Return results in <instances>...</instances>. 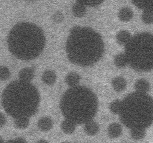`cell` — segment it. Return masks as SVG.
<instances>
[{
  "instance_id": "cell-1",
  "label": "cell",
  "mask_w": 153,
  "mask_h": 143,
  "mask_svg": "<svg viewBox=\"0 0 153 143\" xmlns=\"http://www.w3.org/2000/svg\"><path fill=\"white\" fill-rule=\"evenodd\" d=\"M66 52L73 64L90 66L102 57L104 43L101 36L92 29L76 26L71 29L67 38Z\"/></svg>"
},
{
  "instance_id": "cell-2",
  "label": "cell",
  "mask_w": 153,
  "mask_h": 143,
  "mask_svg": "<svg viewBox=\"0 0 153 143\" xmlns=\"http://www.w3.org/2000/svg\"><path fill=\"white\" fill-rule=\"evenodd\" d=\"M40 95L37 88L30 82L14 81L4 89L1 103L6 113L12 117H30L37 111Z\"/></svg>"
},
{
  "instance_id": "cell-3",
  "label": "cell",
  "mask_w": 153,
  "mask_h": 143,
  "mask_svg": "<svg viewBox=\"0 0 153 143\" xmlns=\"http://www.w3.org/2000/svg\"><path fill=\"white\" fill-rule=\"evenodd\" d=\"M45 36L43 30L35 24L21 22L16 24L7 36L10 52L21 60L36 58L43 51Z\"/></svg>"
},
{
  "instance_id": "cell-4",
  "label": "cell",
  "mask_w": 153,
  "mask_h": 143,
  "mask_svg": "<svg viewBox=\"0 0 153 143\" xmlns=\"http://www.w3.org/2000/svg\"><path fill=\"white\" fill-rule=\"evenodd\" d=\"M60 108L65 119L76 125L84 124L95 116L98 101L91 89L77 85L65 92L60 100Z\"/></svg>"
},
{
  "instance_id": "cell-5",
  "label": "cell",
  "mask_w": 153,
  "mask_h": 143,
  "mask_svg": "<svg viewBox=\"0 0 153 143\" xmlns=\"http://www.w3.org/2000/svg\"><path fill=\"white\" fill-rule=\"evenodd\" d=\"M118 114L121 122L130 129L149 128L153 120L152 98L147 93H131L121 101Z\"/></svg>"
},
{
  "instance_id": "cell-6",
  "label": "cell",
  "mask_w": 153,
  "mask_h": 143,
  "mask_svg": "<svg viewBox=\"0 0 153 143\" xmlns=\"http://www.w3.org/2000/svg\"><path fill=\"white\" fill-rule=\"evenodd\" d=\"M128 63L138 72H149L153 67L152 35L147 32L131 36L125 45Z\"/></svg>"
},
{
  "instance_id": "cell-7",
  "label": "cell",
  "mask_w": 153,
  "mask_h": 143,
  "mask_svg": "<svg viewBox=\"0 0 153 143\" xmlns=\"http://www.w3.org/2000/svg\"><path fill=\"white\" fill-rule=\"evenodd\" d=\"M122 132V126L118 123H112L108 127V135L110 138H117L121 136Z\"/></svg>"
},
{
  "instance_id": "cell-8",
  "label": "cell",
  "mask_w": 153,
  "mask_h": 143,
  "mask_svg": "<svg viewBox=\"0 0 153 143\" xmlns=\"http://www.w3.org/2000/svg\"><path fill=\"white\" fill-rule=\"evenodd\" d=\"M111 84L113 89L117 92H122L127 87V81L122 76H117L112 79Z\"/></svg>"
},
{
  "instance_id": "cell-9",
  "label": "cell",
  "mask_w": 153,
  "mask_h": 143,
  "mask_svg": "<svg viewBox=\"0 0 153 143\" xmlns=\"http://www.w3.org/2000/svg\"><path fill=\"white\" fill-rule=\"evenodd\" d=\"M84 129L87 135L94 136L99 131V126L96 122L90 120L84 123Z\"/></svg>"
},
{
  "instance_id": "cell-10",
  "label": "cell",
  "mask_w": 153,
  "mask_h": 143,
  "mask_svg": "<svg viewBox=\"0 0 153 143\" xmlns=\"http://www.w3.org/2000/svg\"><path fill=\"white\" fill-rule=\"evenodd\" d=\"M34 77V70L30 67H25L19 72V79L24 82H30Z\"/></svg>"
},
{
  "instance_id": "cell-11",
  "label": "cell",
  "mask_w": 153,
  "mask_h": 143,
  "mask_svg": "<svg viewBox=\"0 0 153 143\" xmlns=\"http://www.w3.org/2000/svg\"><path fill=\"white\" fill-rule=\"evenodd\" d=\"M37 125L39 130L43 132H47L52 129L53 122L50 117L45 116L39 119Z\"/></svg>"
},
{
  "instance_id": "cell-12",
  "label": "cell",
  "mask_w": 153,
  "mask_h": 143,
  "mask_svg": "<svg viewBox=\"0 0 153 143\" xmlns=\"http://www.w3.org/2000/svg\"><path fill=\"white\" fill-rule=\"evenodd\" d=\"M134 88L136 92L147 93L150 89V84L147 80L145 79H139L135 82Z\"/></svg>"
},
{
  "instance_id": "cell-13",
  "label": "cell",
  "mask_w": 153,
  "mask_h": 143,
  "mask_svg": "<svg viewBox=\"0 0 153 143\" xmlns=\"http://www.w3.org/2000/svg\"><path fill=\"white\" fill-rule=\"evenodd\" d=\"M42 82L47 85H53L57 80V75L54 71L51 70H47L42 74Z\"/></svg>"
},
{
  "instance_id": "cell-14",
  "label": "cell",
  "mask_w": 153,
  "mask_h": 143,
  "mask_svg": "<svg viewBox=\"0 0 153 143\" xmlns=\"http://www.w3.org/2000/svg\"><path fill=\"white\" fill-rule=\"evenodd\" d=\"M80 80V75L78 73L74 72H69L65 77V82L70 87H73L78 85Z\"/></svg>"
},
{
  "instance_id": "cell-15",
  "label": "cell",
  "mask_w": 153,
  "mask_h": 143,
  "mask_svg": "<svg viewBox=\"0 0 153 143\" xmlns=\"http://www.w3.org/2000/svg\"><path fill=\"white\" fill-rule=\"evenodd\" d=\"M118 15L121 21H128L132 19L133 17V12L131 8L125 7L119 10Z\"/></svg>"
},
{
  "instance_id": "cell-16",
  "label": "cell",
  "mask_w": 153,
  "mask_h": 143,
  "mask_svg": "<svg viewBox=\"0 0 153 143\" xmlns=\"http://www.w3.org/2000/svg\"><path fill=\"white\" fill-rule=\"evenodd\" d=\"M76 124L73 122L65 119L60 124L61 130L66 134H72L75 130Z\"/></svg>"
},
{
  "instance_id": "cell-17",
  "label": "cell",
  "mask_w": 153,
  "mask_h": 143,
  "mask_svg": "<svg viewBox=\"0 0 153 143\" xmlns=\"http://www.w3.org/2000/svg\"><path fill=\"white\" fill-rule=\"evenodd\" d=\"M131 36L127 30H121L118 32L116 35V40L117 43L120 45H126L130 39Z\"/></svg>"
},
{
  "instance_id": "cell-18",
  "label": "cell",
  "mask_w": 153,
  "mask_h": 143,
  "mask_svg": "<svg viewBox=\"0 0 153 143\" xmlns=\"http://www.w3.org/2000/svg\"><path fill=\"white\" fill-rule=\"evenodd\" d=\"M72 11L74 15L76 17H82L86 13V6L80 2H76L72 6Z\"/></svg>"
},
{
  "instance_id": "cell-19",
  "label": "cell",
  "mask_w": 153,
  "mask_h": 143,
  "mask_svg": "<svg viewBox=\"0 0 153 143\" xmlns=\"http://www.w3.org/2000/svg\"><path fill=\"white\" fill-rule=\"evenodd\" d=\"M114 61L115 65L118 68H123L128 64V60L125 53H120L117 54L114 57Z\"/></svg>"
},
{
  "instance_id": "cell-20",
  "label": "cell",
  "mask_w": 153,
  "mask_h": 143,
  "mask_svg": "<svg viewBox=\"0 0 153 143\" xmlns=\"http://www.w3.org/2000/svg\"><path fill=\"white\" fill-rule=\"evenodd\" d=\"M132 2L137 8L143 10H152V0H131Z\"/></svg>"
},
{
  "instance_id": "cell-21",
  "label": "cell",
  "mask_w": 153,
  "mask_h": 143,
  "mask_svg": "<svg viewBox=\"0 0 153 143\" xmlns=\"http://www.w3.org/2000/svg\"><path fill=\"white\" fill-rule=\"evenodd\" d=\"M145 129L142 128H133L130 129L131 137L134 140H140L145 136Z\"/></svg>"
},
{
  "instance_id": "cell-22",
  "label": "cell",
  "mask_w": 153,
  "mask_h": 143,
  "mask_svg": "<svg viewBox=\"0 0 153 143\" xmlns=\"http://www.w3.org/2000/svg\"><path fill=\"white\" fill-rule=\"evenodd\" d=\"M14 126L19 129H25L29 125V120L27 117L16 118L14 120Z\"/></svg>"
},
{
  "instance_id": "cell-23",
  "label": "cell",
  "mask_w": 153,
  "mask_h": 143,
  "mask_svg": "<svg viewBox=\"0 0 153 143\" xmlns=\"http://www.w3.org/2000/svg\"><path fill=\"white\" fill-rule=\"evenodd\" d=\"M142 20L146 24H151L153 21V13L152 10H144L141 16Z\"/></svg>"
},
{
  "instance_id": "cell-24",
  "label": "cell",
  "mask_w": 153,
  "mask_h": 143,
  "mask_svg": "<svg viewBox=\"0 0 153 143\" xmlns=\"http://www.w3.org/2000/svg\"><path fill=\"white\" fill-rule=\"evenodd\" d=\"M121 107V101L119 100H115L112 101L109 105V109L110 111L115 114H118Z\"/></svg>"
},
{
  "instance_id": "cell-25",
  "label": "cell",
  "mask_w": 153,
  "mask_h": 143,
  "mask_svg": "<svg viewBox=\"0 0 153 143\" xmlns=\"http://www.w3.org/2000/svg\"><path fill=\"white\" fill-rule=\"evenodd\" d=\"M11 73L9 69L6 66H0V80H6L10 77Z\"/></svg>"
},
{
  "instance_id": "cell-26",
  "label": "cell",
  "mask_w": 153,
  "mask_h": 143,
  "mask_svg": "<svg viewBox=\"0 0 153 143\" xmlns=\"http://www.w3.org/2000/svg\"><path fill=\"white\" fill-rule=\"evenodd\" d=\"M76 2H80L85 6L96 7L102 4L105 0H76Z\"/></svg>"
},
{
  "instance_id": "cell-27",
  "label": "cell",
  "mask_w": 153,
  "mask_h": 143,
  "mask_svg": "<svg viewBox=\"0 0 153 143\" xmlns=\"http://www.w3.org/2000/svg\"><path fill=\"white\" fill-rule=\"evenodd\" d=\"M64 15L60 11L55 12L52 15V20L56 23H60L64 20Z\"/></svg>"
},
{
  "instance_id": "cell-28",
  "label": "cell",
  "mask_w": 153,
  "mask_h": 143,
  "mask_svg": "<svg viewBox=\"0 0 153 143\" xmlns=\"http://www.w3.org/2000/svg\"><path fill=\"white\" fill-rule=\"evenodd\" d=\"M6 123V117L4 114L0 112V127L3 126Z\"/></svg>"
},
{
  "instance_id": "cell-29",
  "label": "cell",
  "mask_w": 153,
  "mask_h": 143,
  "mask_svg": "<svg viewBox=\"0 0 153 143\" xmlns=\"http://www.w3.org/2000/svg\"><path fill=\"white\" fill-rule=\"evenodd\" d=\"M19 141V142H25V139L23 138H21V137H19V138H16V139H14L13 141ZM10 141V142H11Z\"/></svg>"
},
{
  "instance_id": "cell-30",
  "label": "cell",
  "mask_w": 153,
  "mask_h": 143,
  "mask_svg": "<svg viewBox=\"0 0 153 143\" xmlns=\"http://www.w3.org/2000/svg\"><path fill=\"white\" fill-rule=\"evenodd\" d=\"M4 141L3 138H2V136H0V142H4Z\"/></svg>"
},
{
  "instance_id": "cell-31",
  "label": "cell",
  "mask_w": 153,
  "mask_h": 143,
  "mask_svg": "<svg viewBox=\"0 0 153 143\" xmlns=\"http://www.w3.org/2000/svg\"><path fill=\"white\" fill-rule=\"evenodd\" d=\"M28 1H33V0H28Z\"/></svg>"
}]
</instances>
